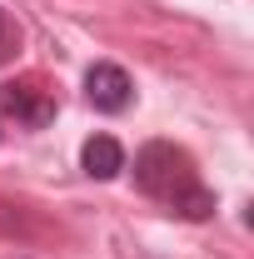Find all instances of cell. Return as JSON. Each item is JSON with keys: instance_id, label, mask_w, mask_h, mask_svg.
I'll return each mask as SVG.
<instances>
[{"instance_id": "cell-1", "label": "cell", "mask_w": 254, "mask_h": 259, "mask_svg": "<svg viewBox=\"0 0 254 259\" xmlns=\"http://www.w3.org/2000/svg\"><path fill=\"white\" fill-rule=\"evenodd\" d=\"M135 185L150 199L170 204L175 214H185V220H209L215 214V194L199 185L190 155L180 145H170V140H150L135 155Z\"/></svg>"}, {"instance_id": "cell-3", "label": "cell", "mask_w": 254, "mask_h": 259, "mask_svg": "<svg viewBox=\"0 0 254 259\" xmlns=\"http://www.w3.org/2000/svg\"><path fill=\"white\" fill-rule=\"evenodd\" d=\"M85 100H90L95 110H105V115H120L130 100H135V85H130V75L120 65L100 60V65L85 70Z\"/></svg>"}, {"instance_id": "cell-5", "label": "cell", "mask_w": 254, "mask_h": 259, "mask_svg": "<svg viewBox=\"0 0 254 259\" xmlns=\"http://www.w3.org/2000/svg\"><path fill=\"white\" fill-rule=\"evenodd\" d=\"M10 45H15V30H10V20H5V10H0V60L10 55Z\"/></svg>"}, {"instance_id": "cell-2", "label": "cell", "mask_w": 254, "mask_h": 259, "mask_svg": "<svg viewBox=\"0 0 254 259\" xmlns=\"http://www.w3.org/2000/svg\"><path fill=\"white\" fill-rule=\"evenodd\" d=\"M0 115H10L15 125H30V130H40V125H50L55 120V95L40 85V80H5L0 85Z\"/></svg>"}, {"instance_id": "cell-4", "label": "cell", "mask_w": 254, "mask_h": 259, "mask_svg": "<svg viewBox=\"0 0 254 259\" xmlns=\"http://www.w3.org/2000/svg\"><path fill=\"white\" fill-rule=\"evenodd\" d=\"M80 164H85L90 180H115V175L125 169V150H120L115 135H90V140L80 145Z\"/></svg>"}]
</instances>
